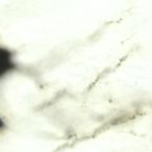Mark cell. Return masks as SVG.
Masks as SVG:
<instances>
[{"mask_svg": "<svg viewBox=\"0 0 152 152\" xmlns=\"http://www.w3.org/2000/svg\"><path fill=\"white\" fill-rule=\"evenodd\" d=\"M19 70L20 64L18 61L17 52L0 42V83L19 72Z\"/></svg>", "mask_w": 152, "mask_h": 152, "instance_id": "cell-1", "label": "cell"}, {"mask_svg": "<svg viewBox=\"0 0 152 152\" xmlns=\"http://www.w3.org/2000/svg\"><path fill=\"white\" fill-rule=\"evenodd\" d=\"M7 121H5V119L0 115V134L4 132V131L7 130Z\"/></svg>", "mask_w": 152, "mask_h": 152, "instance_id": "cell-2", "label": "cell"}]
</instances>
